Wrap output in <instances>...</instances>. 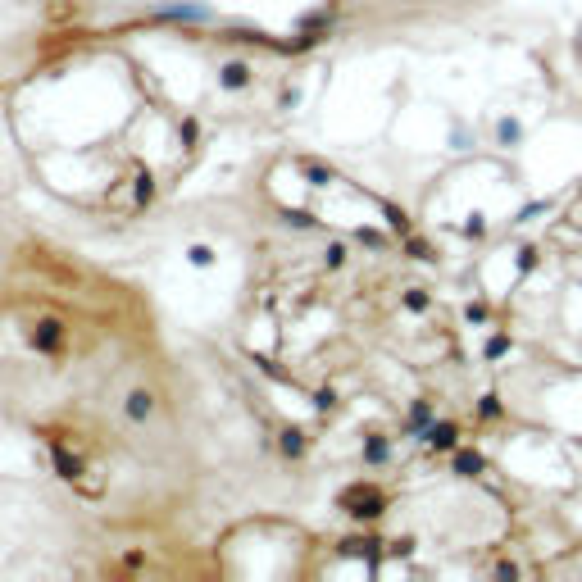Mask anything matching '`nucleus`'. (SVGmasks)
Wrapping results in <instances>:
<instances>
[{
	"instance_id": "nucleus-19",
	"label": "nucleus",
	"mask_w": 582,
	"mask_h": 582,
	"mask_svg": "<svg viewBox=\"0 0 582 582\" xmlns=\"http://www.w3.org/2000/svg\"><path fill=\"white\" fill-rule=\"evenodd\" d=\"M409 255H414V260H432V246L418 242V237H409Z\"/></svg>"
},
{
	"instance_id": "nucleus-8",
	"label": "nucleus",
	"mask_w": 582,
	"mask_h": 582,
	"mask_svg": "<svg viewBox=\"0 0 582 582\" xmlns=\"http://www.w3.org/2000/svg\"><path fill=\"white\" fill-rule=\"evenodd\" d=\"M496 142H501V146H518V142H523V123L505 114V119L496 123Z\"/></svg>"
},
{
	"instance_id": "nucleus-21",
	"label": "nucleus",
	"mask_w": 582,
	"mask_h": 582,
	"mask_svg": "<svg viewBox=\"0 0 582 582\" xmlns=\"http://www.w3.org/2000/svg\"><path fill=\"white\" fill-rule=\"evenodd\" d=\"M464 314H469V323H487V305H469Z\"/></svg>"
},
{
	"instance_id": "nucleus-14",
	"label": "nucleus",
	"mask_w": 582,
	"mask_h": 582,
	"mask_svg": "<svg viewBox=\"0 0 582 582\" xmlns=\"http://www.w3.org/2000/svg\"><path fill=\"white\" fill-rule=\"evenodd\" d=\"M282 451H287V455H300V451H305V437H300L296 428H287V432H282Z\"/></svg>"
},
{
	"instance_id": "nucleus-20",
	"label": "nucleus",
	"mask_w": 582,
	"mask_h": 582,
	"mask_svg": "<svg viewBox=\"0 0 582 582\" xmlns=\"http://www.w3.org/2000/svg\"><path fill=\"white\" fill-rule=\"evenodd\" d=\"M387 219H391V228H400V232L409 228V219H405V214H400V209H396V205H387Z\"/></svg>"
},
{
	"instance_id": "nucleus-7",
	"label": "nucleus",
	"mask_w": 582,
	"mask_h": 582,
	"mask_svg": "<svg viewBox=\"0 0 582 582\" xmlns=\"http://www.w3.org/2000/svg\"><path fill=\"white\" fill-rule=\"evenodd\" d=\"M219 82H223V87H232V91H237V87H246V82H251V68H246L242 59H232V64H223Z\"/></svg>"
},
{
	"instance_id": "nucleus-18",
	"label": "nucleus",
	"mask_w": 582,
	"mask_h": 582,
	"mask_svg": "<svg viewBox=\"0 0 582 582\" xmlns=\"http://www.w3.org/2000/svg\"><path fill=\"white\" fill-rule=\"evenodd\" d=\"M464 232H469V237H483V232H487V219H483V214H469Z\"/></svg>"
},
{
	"instance_id": "nucleus-11",
	"label": "nucleus",
	"mask_w": 582,
	"mask_h": 582,
	"mask_svg": "<svg viewBox=\"0 0 582 582\" xmlns=\"http://www.w3.org/2000/svg\"><path fill=\"white\" fill-rule=\"evenodd\" d=\"M387 451H391V446H387L382 437H369V441H364V460H369V464H382Z\"/></svg>"
},
{
	"instance_id": "nucleus-13",
	"label": "nucleus",
	"mask_w": 582,
	"mask_h": 582,
	"mask_svg": "<svg viewBox=\"0 0 582 582\" xmlns=\"http://www.w3.org/2000/svg\"><path fill=\"white\" fill-rule=\"evenodd\" d=\"M505 351H510V337H505V332H496V337L483 346V355H487V360H501Z\"/></svg>"
},
{
	"instance_id": "nucleus-10",
	"label": "nucleus",
	"mask_w": 582,
	"mask_h": 582,
	"mask_svg": "<svg viewBox=\"0 0 582 582\" xmlns=\"http://www.w3.org/2000/svg\"><path fill=\"white\" fill-rule=\"evenodd\" d=\"M514 264H518V273H532L541 264V255H537V246H518V255H514Z\"/></svg>"
},
{
	"instance_id": "nucleus-17",
	"label": "nucleus",
	"mask_w": 582,
	"mask_h": 582,
	"mask_svg": "<svg viewBox=\"0 0 582 582\" xmlns=\"http://www.w3.org/2000/svg\"><path fill=\"white\" fill-rule=\"evenodd\" d=\"M405 305L409 309H428L432 300H428V291H418V287H414V291H405Z\"/></svg>"
},
{
	"instance_id": "nucleus-15",
	"label": "nucleus",
	"mask_w": 582,
	"mask_h": 582,
	"mask_svg": "<svg viewBox=\"0 0 582 582\" xmlns=\"http://www.w3.org/2000/svg\"><path fill=\"white\" fill-rule=\"evenodd\" d=\"M191 264H200V269H209V264H214V251H209V246H191Z\"/></svg>"
},
{
	"instance_id": "nucleus-16",
	"label": "nucleus",
	"mask_w": 582,
	"mask_h": 582,
	"mask_svg": "<svg viewBox=\"0 0 582 582\" xmlns=\"http://www.w3.org/2000/svg\"><path fill=\"white\" fill-rule=\"evenodd\" d=\"M541 209H550V200H532V205H523V209H518V223H527V219H537Z\"/></svg>"
},
{
	"instance_id": "nucleus-6",
	"label": "nucleus",
	"mask_w": 582,
	"mask_h": 582,
	"mask_svg": "<svg viewBox=\"0 0 582 582\" xmlns=\"http://www.w3.org/2000/svg\"><path fill=\"white\" fill-rule=\"evenodd\" d=\"M483 469H487V464H483L478 451H460V446H455V473H460V478H478Z\"/></svg>"
},
{
	"instance_id": "nucleus-5",
	"label": "nucleus",
	"mask_w": 582,
	"mask_h": 582,
	"mask_svg": "<svg viewBox=\"0 0 582 582\" xmlns=\"http://www.w3.org/2000/svg\"><path fill=\"white\" fill-rule=\"evenodd\" d=\"M50 455H55V469H59V478H68V483H77V478H82V460H77V455H68V446L50 441Z\"/></svg>"
},
{
	"instance_id": "nucleus-12",
	"label": "nucleus",
	"mask_w": 582,
	"mask_h": 582,
	"mask_svg": "<svg viewBox=\"0 0 582 582\" xmlns=\"http://www.w3.org/2000/svg\"><path fill=\"white\" fill-rule=\"evenodd\" d=\"M478 414H483V418H501V414H505V405H501V396H496V391H487L483 400H478Z\"/></svg>"
},
{
	"instance_id": "nucleus-4",
	"label": "nucleus",
	"mask_w": 582,
	"mask_h": 582,
	"mask_svg": "<svg viewBox=\"0 0 582 582\" xmlns=\"http://www.w3.org/2000/svg\"><path fill=\"white\" fill-rule=\"evenodd\" d=\"M423 437H428L432 451H455V446H460V428H455V423H432Z\"/></svg>"
},
{
	"instance_id": "nucleus-9",
	"label": "nucleus",
	"mask_w": 582,
	"mask_h": 582,
	"mask_svg": "<svg viewBox=\"0 0 582 582\" xmlns=\"http://www.w3.org/2000/svg\"><path fill=\"white\" fill-rule=\"evenodd\" d=\"M409 428H414V432L432 428V405H428V400H414V409H409Z\"/></svg>"
},
{
	"instance_id": "nucleus-1",
	"label": "nucleus",
	"mask_w": 582,
	"mask_h": 582,
	"mask_svg": "<svg viewBox=\"0 0 582 582\" xmlns=\"http://www.w3.org/2000/svg\"><path fill=\"white\" fill-rule=\"evenodd\" d=\"M341 505L351 510L355 518H378V514H382V505H387V501L374 492V487H355V492H346V496H341Z\"/></svg>"
},
{
	"instance_id": "nucleus-2",
	"label": "nucleus",
	"mask_w": 582,
	"mask_h": 582,
	"mask_svg": "<svg viewBox=\"0 0 582 582\" xmlns=\"http://www.w3.org/2000/svg\"><path fill=\"white\" fill-rule=\"evenodd\" d=\"M32 346H37V351H50V355H55L59 346H64V323H59V319H41V323L32 328Z\"/></svg>"
},
{
	"instance_id": "nucleus-3",
	"label": "nucleus",
	"mask_w": 582,
	"mask_h": 582,
	"mask_svg": "<svg viewBox=\"0 0 582 582\" xmlns=\"http://www.w3.org/2000/svg\"><path fill=\"white\" fill-rule=\"evenodd\" d=\"M151 414H155V391H146V387L128 391V418L132 423H146Z\"/></svg>"
}]
</instances>
